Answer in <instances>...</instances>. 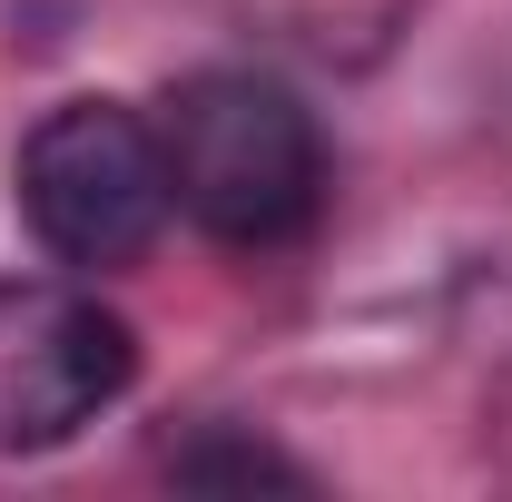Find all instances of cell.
I'll list each match as a JSON object with an SVG mask.
<instances>
[{
	"label": "cell",
	"mask_w": 512,
	"mask_h": 502,
	"mask_svg": "<svg viewBox=\"0 0 512 502\" xmlns=\"http://www.w3.org/2000/svg\"><path fill=\"white\" fill-rule=\"evenodd\" d=\"M138 384V325L79 276H0V453H60Z\"/></svg>",
	"instance_id": "3957f363"
},
{
	"label": "cell",
	"mask_w": 512,
	"mask_h": 502,
	"mask_svg": "<svg viewBox=\"0 0 512 502\" xmlns=\"http://www.w3.org/2000/svg\"><path fill=\"white\" fill-rule=\"evenodd\" d=\"M10 188H20L30 237L60 256L69 276L138 266L158 247L168 207H178L158 119L128 109V99H60V109H40V128L10 158Z\"/></svg>",
	"instance_id": "7a4b0ae2"
},
{
	"label": "cell",
	"mask_w": 512,
	"mask_h": 502,
	"mask_svg": "<svg viewBox=\"0 0 512 502\" xmlns=\"http://www.w3.org/2000/svg\"><path fill=\"white\" fill-rule=\"evenodd\" d=\"M168 483H188V493H306L316 473L296 463V453H276V443H256V434H227V424H207L197 443H178L168 453Z\"/></svg>",
	"instance_id": "277c9868"
},
{
	"label": "cell",
	"mask_w": 512,
	"mask_h": 502,
	"mask_svg": "<svg viewBox=\"0 0 512 502\" xmlns=\"http://www.w3.org/2000/svg\"><path fill=\"white\" fill-rule=\"evenodd\" d=\"M158 148H168L178 217L237 256L296 247L325 207L316 109L266 69H188L158 109Z\"/></svg>",
	"instance_id": "6da1fadb"
}]
</instances>
